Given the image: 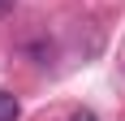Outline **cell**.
Listing matches in <instances>:
<instances>
[{
    "label": "cell",
    "instance_id": "6da1fadb",
    "mask_svg": "<svg viewBox=\"0 0 125 121\" xmlns=\"http://www.w3.org/2000/svg\"><path fill=\"white\" fill-rule=\"evenodd\" d=\"M17 117H22L17 95H13V91H0V121H17Z\"/></svg>",
    "mask_w": 125,
    "mask_h": 121
},
{
    "label": "cell",
    "instance_id": "7a4b0ae2",
    "mask_svg": "<svg viewBox=\"0 0 125 121\" xmlns=\"http://www.w3.org/2000/svg\"><path fill=\"white\" fill-rule=\"evenodd\" d=\"M69 121H99V117H95V112H91V108H78V112H73V117H69Z\"/></svg>",
    "mask_w": 125,
    "mask_h": 121
},
{
    "label": "cell",
    "instance_id": "3957f363",
    "mask_svg": "<svg viewBox=\"0 0 125 121\" xmlns=\"http://www.w3.org/2000/svg\"><path fill=\"white\" fill-rule=\"evenodd\" d=\"M13 13V0H0V17H9Z\"/></svg>",
    "mask_w": 125,
    "mask_h": 121
}]
</instances>
